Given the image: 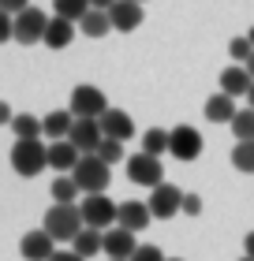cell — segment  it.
Here are the masks:
<instances>
[{
	"label": "cell",
	"instance_id": "obj_1",
	"mask_svg": "<svg viewBox=\"0 0 254 261\" xmlns=\"http://www.w3.org/2000/svg\"><path fill=\"white\" fill-rule=\"evenodd\" d=\"M41 228L49 231L56 243H75L79 231L86 228V217H82V209L75 205V201H53Z\"/></svg>",
	"mask_w": 254,
	"mask_h": 261
},
{
	"label": "cell",
	"instance_id": "obj_2",
	"mask_svg": "<svg viewBox=\"0 0 254 261\" xmlns=\"http://www.w3.org/2000/svg\"><path fill=\"white\" fill-rule=\"evenodd\" d=\"M11 164H15L19 175H41L49 168V146H45L41 138H15V146H11Z\"/></svg>",
	"mask_w": 254,
	"mask_h": 261
},
{
	"label": "cell",
	"instance_id": "obj_3",
	"mask_svg": "<svg viewBox=\"0 0 254 261\" xmlns=\"http://www.w3.org/2000/svg\"><path fill=\"white\" fill-rule=\"evenodd\" d=\"M75 183L82 194H105L108 191V179H112V164H105L98 153H86L79 164H75Z\"/></svg>",
	"mask_w": 254,
	"mask_h": 261
},
{
	"label": "cell",
	"instance_id": "obj_4",
	"mask_svg": "<svg viewBox=\"0 0 254 261\" xmlns=\"http://www.w3.org/2000/svg\"><path fill=\"white\" fill-rule=\"evenodd\" d=\"M82 217H86V228H98V231H108L120 224V205L108 194H86L79 201Z\"/></svg>",
	"mask_w": 254,
	"mask_h": 261
},
{
	"label": "cell",
	"instance_id": "obj_5",
	"mask_svg": "<svg viewBox=\"0 0 254 261\" xmlns=\"http://www.w3.org/2000/svg\"><path fill=\"white\" fill-rule=\"evenodd\" d=\"M67 109L75 112V120H101V116L112 109V105H108V97H105L98 86L82 82V86L71 90V105H67Z\"/></svg>",
	"mask_w": 254,
	"mask_h": 261
},
{
	"label": "cell",
	"instance_id": "obj_6",
	"mask_svg": "<svg viewBox=\"0 0 254 261\" xmlns=\"http://www.w3.org/2000/svg\"><path fill=\"white\" fill-rule=\"evenodd\" d=\"M127 179L138 183V187H161L165 183V164L161 157H153V153H135V157H127Z\"/></svg>",
	"mask_w": 254,
	"mask_h": 261
},
{
	"label": "cell",
	"instance_id": "obj_7",
	"mask_svg": "<svg viewBox=\"0 0 254 261\" xmlns=\"http://www.w3.org/2000/svg\"><path fill=\"white\" fill-rule=\"evenodd\" d=\"M45 30H49V15L38 8H27L15 15V41L19 45H34V41H45Z\"/></svg>",
	"mask_w": 254,
	"mask_h": 261
},
{
	"label": "cell",
	"instance_id": "obj_8",
	"mask_svg": "<svg viewBox=\"0 0 254 261\" xmlns=\"http://www.w3.org/2000/svg\"><path fill=\"white\" fill-rule=\"evenodd\" d=\"M183 194L187 191H179V187H172V183L153 187V191H150V213H153V220H168V217H176V213H183Z\"/></svg>",
	"mask_w": 254,
	"mask_h": 261
},
{
	"label": "cell",
	"instance_id": "obj_9",
	"mask_svg": "<svg viewBox=\"0 0 254 261\" xmlns=\"http://www.w3.org/2000/svg\"><path fill=\"white\" fill-rule=\"evenodd\" d=\"M86 157V153H79V146L71 138H60V142H49V168L56 175H71L75 172V164Z\"/></svg>",
	"mask_w": 254,
	"mask_h": 261
},
{
	"label": "cell",
	"instance_id": "obj_10",
	"mask_svg": "<svg viewBox=\"0 0 254 261\" xmlns=\"http://www.w3.org/2000/svg\"><path fill=\"white\" fill-rule=\"evenodd\" d=\"M56 239L45 228H38V231H27L22 235V243H19V250H22V257L27 261H49L53 254H56Z\"/></svg>",
	"mask_w": 254,
	"mask_h": 261
},
{
	"label": "cell",
	"instance_id": "obj_11",
	"mask_svg": "<svg viewBox=\"0 0 254 261\" xmlns=\"http://www.w3.org/2000/svg\"><path fill=\"white\" fill-rule=\"evenodd\" d=\"M108 15H112V30L120 34H131L142 27V19H146V11H142L138 0H116L112 8H108Z\"/></svg>",
	"mask_w": 254,
	"mask_h": 261
},
{
	"label": "cell",
	"instance_id": "obj_12",
	"mask_svg": "<svg viewBox=\"0 0 254 261\" xmlns=\"http://www.w3.org/2000/svg\"><path fill=\"white\" fill-rule=\"evenodd\" d=\"M168 153L172 157H179V161H198V153H202V130H195V127H176L172 130V146H168Z\"/></svg>",
	"mask_w": 254,
	"mask_h": 261
},
{
	"label": "cell",
	"instance_id": "obj_13",
	"mask_svg": "<svg viewBox=\"0 0 254 261\" xmlns=\"http://www.w3.org/2000/svg\"><path fill=\"white\" fill-rule=\"evenodd\" d=\"M71 142L79 146V153H98L101 142H105V130H101V120H75L71 127Z\"/></svg>",
	"mask_w": 254,
	"mask_h": 261
},
{
	"label": "cell",
	"instance_id": "obj_14",
	"mask_svg": "<svg viewBox=\"0 0 254 261\" xmlns=\"http://www.w3.org/2000/svg\"><path fill=\"white\" fill-rule=\"evenodd\" d=\"M135 250H138L135 231L120 228V224L105 231V254H108V257H124V261H131V257H135Z\"/></svg>",
	"mask_w": 254,
	"mask_h": 261
},
{
	"label": "cell",
	"instance_id": "obj_15",
	"mask_svg": "<svg viewBox=\"0 0 254 261\" xmlns=\"http://www.w3.org/2000/svg\"><path fill=\"white\" fill-rule=\"evenodd\" d=\"M250 86H254V75L247 71V64H236V67H228V71H221V90L228 93V97H247L250 93Z\"/></svg>",
	"mask_w": 254,
	"mask_h": 261
},
{
	"label": "cell",
	"instance_id": "obj_16",
	"mask_svg": "<svg viewBox=\"0 0 254 261\" xmlns=\"http://www.w3.org/2000/svg\"><path fill=\"white\" fill-rule=\"evenodd\" d=\"M150 201H120V228H127V231H142V228H150Z\"/></svg>",
	"mask_w": 254,
	"mask_h": 261
},
{
	"label": "cell",
	"instance_id": "obj_17",
	"mask_svg": "<svg viewBox=\"0 0 254 261\" xmlns=\"http://www.w3.org/2000/svg\"><path fill=\"white\" fill-rule=\"evenodd\" d=\"M205 120L210 123H232L236 120V112H239V105H236V97H228L224 90H217L210 101H205Z\"/></svg>",
	"mask_w": 254,
	"mask_h": 261
},
{
	"label": "cell",
	"instance_id": "obj_18",
	"mask_svg": "<svg viewBox=\"0 0 254 261\" xmlns=\"http://www.w3.org/2000/svg\"><path fill=\"white\" fill-rule=\"evenodd\" d=\"M101 130H105V138L127 142L131 135H135V120H131L127 112H120V109H108V112L101 116Z\"/></svg>",
	"mask_w": 254,
	"mask_h": 261
},
{
	"label": "cell",
	"instance_id": "obj_19",
	"mask_svg": "<svg viewBox=\"0 0 254 261\" xmlns=\"http://www.w3.org/2000/svg\"><path fill=\"white\" fill-rule=\"evenodd\" d=\"M71 41H75V22L64 19V15H53L49 30H45V45H49V49H67Z\"/></svg>",
	"mask_w": 254,
	"mask_h": 261
},
{
	"label": "cell",
	"instance_id": "obj_20",
	"mask_svg": "<svg viewBox=\"0 0 254 261\" xmlns=\"http://www.w3.org/2000/svg\"><path fill=\"white\" fill-rule=\"evenodd\" d=\"M79 30L86 34V38H105V34L112 30V15H108V11H98V8H90L86 15L79 19Z\"/></svg>",
	"mask_w": 254,
	"mask_h": 261
},
{
	"label": "cell",
	"instance_id": "obj_21",
	"mask_svg": "<svg viewBox=\"0 0 254 261\" xmlns=\"http://www.w3.org/2000/svg\"><path fill=\"white\" fill-rule=\"evenodd\" d=\"M41 120H45V135H49L53 142H60V138H67L71 135V127H75V112H49V116H41Z\"/></svg>",
	"mask_w": 254,
	"mask_h": 261
},
{
	"label": "cell",
	"instance_id": "obj_22",
	"mask_svg": "<svg viewBox=\"0 0 254 261\" xmlns=\"http://www.w3.org/2000/svg\"><path fill=\"white\" fill-rule=\"evenodd\" d=\"M71 246H75V254H82V257L105 254V231H98V228H82L79 239L71 243Z\"/></svg>",
	"mask_w": 254,
	"mask_h": 261
},
{
	"label": "cell",
	"instance_id": "obj_23",
	"mask_svg": "<svg viewBox=\"0 0 254 261\" xmlns=\"http://www.w3.org/2000/svg\"><path fill=\"white\" fill-rule=\"evenodd\" d=\"M11 130H15V138H41L45 120H38V116H30V112H19L15 120H11Z\"/></svg>",
	"mask_w": 254,
	"mask_h": 261
},
{
	"label": "cell",
	"instance_id": "obj_24",
	"mask_svg": "<svg viewBox=\"0 0 254 261\" xmlns=\"http://www.w3.org/2000/svg\"><path fill=\"white\" fill-rule=\"evenodd\" d=\"M168 146H172V130L150 127L146 135H142V153H153V157H161V153H168Z\"/></svg>",
	"mask_w": 254,
	"mask_h": 261
},
{
	"label": "cell",
	"instance_id": "obj_25",
	"mask_svg": "<svg viewBox=\"0 0 254 261\" xmlns=\"http://www.w3.org/2000/svg\"><path fill=\"white\" fill-rule=\"evenodd\" d=\"M228 127H232L236 142H254V109H250V105H247V109H239L236 120L228 123Z\"/></svg>",
	"mask_w": 254,
	"mask_h": 261
},
{
	"label": "cell",
	"instance_id": "obj_26",
	"mask_svg": "<svg viewBox=\"0 0 254 261\" xmlns=\"http://www.w3.org/2000/svg\"><path fill=\"white\" fill-rule=\"evenodd\" d=\"M49 194H53V201H75L82 191H79L75 175H56V179H53V187H49Z\"/></svg>",
	"mask_w": 254,
	"mask_h": 261
},
{
	"label": "cell",
	"instance_id": "obj_27",
	"mask_svg": "<svg viewBox=\"0 0 254 261\" xmlns=\"http://www.w3.org/2000/svg\"><path fill=\"white\" fill-rule=\"evenodd\" d=\"M232 168L243 172V175H254V142H236V149H232Z\"/></svg>",
	"mask_w": 254,
	"mask_h": 261
},
{
	"label": "cell",
	"instance_id": "obj_28",
	"mask_svg": "<svg viewBox=\"0 0 254 261\" xmlns=\"http://www.w3.org/2000/svg\"><path fill=\"white\" fill-rule=\"evenodd\" d=\"M53 11L64 15V19H71V22H79L90 11V0H53Z\"/></svg>",
	"mask_w": 254,
	"mask_h": 261
},
{
	"label": "cell",
	"instance_id": "obj_29",
	"mask_svg": "<svg viewBox=\"0 0 254 261\" xmlns=\"http://www.w3.org/2000/svg\"><path fill=\"white\" fill-rule=\"evenodd\" d=\"M98 157H101L105 164L127 161V153H124V142H120V138H105V142H101V149H98Z\"/></svg>",
	"mask_w": 254,
	"mask_h": 261
},
{
	"label": "cell",
	"instance_id": "obj_30",
	"mask_svg": "<svg viewBox=\"0 0 254 261\" xmlns=\"http://www.w3.org/2000/svg\"><path fill=\"white\" fill-rule=\"evenodd\" d=\"M228 53H232L236 64H247L250 56H254V41H250V38H236L232 45H228Z\"/></svg>",
	"mask_w": 254,
	"mask_h": 261
},
{
	"label": "cell",
	"instance_id": "obj_31",
	"mask_svg": "<svg viewBox=\"0 0 254 261\" xmlns=\"http://www.w3.org/2000/svg\"><path fill=\"white\" fill-rule=\"evenodd\" d=\"M131 261H168V257H165L161 246L146 243V246H138V250H135V257H131Z\"/></svg>",
	"mask_w": 254,
	"mask_h": 261
},
{
	"label": "cell",
	"instance_id": "obj_32",
	"mask_svg": "<svg viewBox=\"0 0 254 261\" xmlns=\"http://www.w3.org/2000/svg\"><path fill=\"white\" fill-rule=\"evenodd\" d=\"M27 8H30V0H0V11H8V15H19Z\"/></svg>",
	"mask_w": 254,
	"mask_h": 261
},
{
	"label": "cell",
	"instance_id": "obj_33",
	"mask_svg": "<svg viewBox=\"0 0 254 261\" xmlns=\"http://www.w3.org/2000/svg\"><path fill=\"white\" fill-rule=\"evenodd\" d=\"M183 213H187V217H198V213H202V198L198 194H183Z\"/></svg>",
	"mask_w": 254,
	"mask_h": 261
},
{
	"label": "cell",
	"instance_id": "obj_34",
	"mask_svg": "<svg viewBox=\"0 0 254 261\" xmlns=\"http://www.w3.org/2000/svg\"><path fill=\"white\" fill-rule=\"evenodd\" d=\"M49 261H86V257H82V254H75V250H56Z\"/></svg>",
	"mask_w": 254,
	"mask_h": 261
},
{
	"label": "cell",
	"instance_id": "obj_35",
	"mask_svg": "<svg viewBox=\"0 0 254 261\" xmlns=\"http://www.w3.org/2000/svg\"><path fill=\"white\" fill-rule=\"evenodd\" d=\"M243 250H247V257H254V231H247V239H243Z\"/></svg>",
	"mask_w": 254,
	"mask_h": 261
},
{
	"label": "cell",
	"instance_id": "obj_36",
	"mask_svg": "<svg viewBox=\"0 0 254 261\" xmlns=\"http://www.w3.org/2000/svg\"><path fill=\"white\" fill-rule=\"evenodd\" d=\"M112 4H116V0H90V8H98V11H108Z\"/></svg>",
	"mask_w": 254,
	"mask_h": 261
},
{
	"label": "cell",
	"instance_id": "obj_37",
	"mask_svg": "<svg viewBox=\"0 0 254 261\" xmlns=\"http://www.w3.org/2000/svg\"><path fill=\"white\" fill-rule=\"evenodd\" d=\"M247 101H250V109H254V86H250V93H247Z\"/></svg>",
	"mask_w": 254,
	"mask_h": 261
},
{
	"label": "cell",
	"instance_id": "obj_38",
	"mask_svg": "<svg viewBox=\"0 0 254 261\" xmlns=\"http://www.w3.org/2000/svg\"><path fill=\"white\" fill-rule=\"evenodd\" d=\"M247 71H250V75H254V56H250V60H247Z\"/></svg>",
	"mask_w": 254,
	"mask_h": 261
},
{
	"label": "cell",
	"instance_id": "obj_39",
	"mask_svg": "<svg viewBox=\"0 0 254 261\" xmlns=\"http://www.w3.org/2000/svg\"><path fill=\"white\" fill-rule=\"evenodd\" d=\"M247 38H250V41H254V27H250V34H247Z\"/></svg>",
	"mask_w": 254,
	"mask_h": 261
},
{
	"label": "cell",
	"instance_id": "obj_40",
	"mask_svg": "<svg viewBox=\"0 0 254 261\" xmlns=\"http://www.w3.org/2000/svg\"><path fill=\"white\" fill-rule=\"evenodd\" d=\"M168 261H183V257H168Z\"/></svg>",
	"mask_w": 254,
	"mask_h": 261
},
{
	"label": "cell",
	"instance_id": "obj_41",
	"mask_svg": "<svg viewBox=\"0 0 254 261\" xmlns=\"http://www.w3.org/2000/svg\"><path fill=\"white\" fill-rule=\"evenodd\" d=\"M108 261H124V257H108Z\"/></svg>",
	"mask_w": 254,
	"mask_h": 261
},
{
	"label": "cell",
	"instance_id": "obj_42",
	"mask_svg": "<svg viewBox=\"0 0 254 261\" xmlns=\"http://www.w3.org/2000/svg\"><path fill=\"white\" fill-rule=\"evenodd\" d=\"M239 261H254V257H239Z\"/></svg>",
	"mask_w": 254,
	"mask_h": 261
},
{
	"label": "cell",
	"instance_id": "obj_43",
	"mask_svg": "<svg viewBox=\"0 0 254 261\" xmlns=\"http://www.w3.org/2000/svg\"><path fill=\"white\" fill-rule=\"evenodd\" d=\"M138 4H146V0H138Z\"/></svg>",
	"mask_w": 254,
	"mask_h": 261
}]
</instances>
